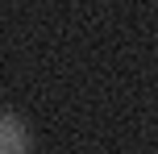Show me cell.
I'll list each match as a JSON object with an SVG mask.
<instances>
[{"label": "cell", "instance_id": "cell-1", "mask_svg": "<svg viewBox=\"0 0 158 154\" xmlns=\"http://www.w3.org/2000/svg\"><path fill=\"white\" fill-rule=\"evenodd\" d=\"M33 133L17 113H0V154H29Z\"/></svg>", "mask_w": 158, "mask_h": 154}]
</instances>
